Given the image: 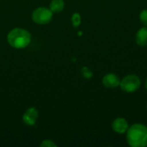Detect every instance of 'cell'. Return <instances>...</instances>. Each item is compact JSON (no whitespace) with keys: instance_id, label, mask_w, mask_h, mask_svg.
<instances>
[{"instance_id":"cell-8","label":"cell","mask_w":147,"mask_h":147,"mask_svg":"<svg viewBox=\"0 0 147 147\" xmlns=\"http://www.w3.org/2000/svg\"><path fill=\"white\" fill-rule=\"evenodd\" d=\"M136 43L140 47H147V27L145 26L139 29L136 34Z\"/></svg>"},{"instance_id":"cell-11","label":"cell","mask_w":147,"mask_h":147,"mask_svg":"<svg viewBox=\"0 0 147 147\" xmlns=\"http://www.w3.org/2000/svg\"><path fill=\"white\" fill-rule=\"evenodd\" d=\"M82 74H83V76H84L85 78H87V79L90 78L93 76V73H92L91 70H90V69H89L88 67H86V66H84V67L82 68Z\"/></svg>"},{"instance_id":"cell-7","label":"cell","mask_w":147,"mask_h":147,"mask_svg":"<svg viewBox=\"0 0 147 147\" xmlns=\"http://www.w3.org/2000/svg\"><path fill=\"white\" fill-rule=\"evenodd\" d=\"M38 118V111L34 108L28 109L23 115V121L25 124L33 126L34 125L36 120Z\"/></svg>"},{"instance_id":"cell-1","label":"cell","mask_w":147,"mask_h":147,"mask_svg":"<svg viewBox=\"0 0 147 147\" xmlns=\"http://www.w3.org/2000/svg\"><path fill=\"white\" fill-rule=\"evenodd\" d=\"M127 141L132 147H146L147 146V127L136 123L129 127L127 131Z\"/></svg>"},{"instance_id":"cell-12","label":"cell","mask_w":147,"mask_h":147,"mask_svg":"<svg viewBox=\"0 0 147 147\" xmlns=\"http://www.w3.org/2000/svg\"><path fill=\"white\" fill-rule=\"evenodd\" d=\"M140 20L141 22L147 27V9H144L140 14Z\"/></svg>"},{"instance_id":"cell-5","label":"cell","mask_w":147,"mask_h":147,"mask_svg":"<svg viewBox=\"0 0 147 147\" xmlns=\"http://www.w3.org/2000/svg\"><path fill=\"white\" fill-rule=\"evenodd\" d=\"M128 127H129V125H128L127 121L125 118H122V117L116 118L112 122L113 130L115 133L119 134H123L127 133Z\"/></svg>"},{"instance_id":"cell-4","label":"cell","mask_w":147,"mask_h":147,"mask_svg":"<svg viewBox=\"0 0 147 147\" xmlns=\"http://www.w3.org/2000/svg\"><path fill=\"white\" fill-rule=\"evenodd\" d=\"M53 13V12L50 9L40 7L33 11L32 19L38 24H47L52 20Z\"/></svg>"},{"instance_id":"cell-14","label":"cell","mask_w":147,"mask_h":147,"mask_svg":"<svg viewBox=\"0 0 147 147\" xmlns=\"http://www.w3.org/2000/svg\"><path fill=\"white\" fill-rule=\"evenodd\" d=\"M146 88L147 89V78H146Z\"/></svg>"},{"instance_id":"cell-9","label":"cell","mask_w":147,"mask_h":147,"mask_svg":"<svg viewBox=\"0 0 147 147\" xmlns=\"http://www.w3.org/2000/svg\"><path fill=\"white\" fill-rule=\"evenodd\" d=\"M65 3L63 0H53L50 3V9L53 12L58 13L63 10Z\"/></svg>"},{"instance_id":"cell-10","label":"cell","mask_w":147,"mask_h":147,"mask_svg":"<svg viewBox=\"0 0 147 147\" xmlns=\"http://www.w3.org/2000/svg\"><path fill=\"white\" fill-rule=\"evenodd\" d=\"M71 22L74 27H78L81 23V16L78 13H74L71 17Z\"/></svg>"},{"instance_id":"cell-13","label":"cell","mask_w":147,"mask_h":147,"mask_svg":"<svg viewBox=\"0 0 147 147\" xmlns=\"http://www.w3.org/2000/svg\"><path fill=\"white\" fill-rule=\"evenodd\" d=\"M40 146L43 147H53L56 146V144L53 143L52 140H44L41 144H40Z\"/></svg>"},{"instance_id":"cell-6","label":"cell","mask_w":147,"mask_h":147,"mask_svg":"<svg viewBox=\"0 0 147 147\" xmlns=\"http://www.w3.org/2000/svg\"><path fill=\"white\" fill-rule=\"evenodd\" d=\"M120 78L115 73H108L102 78V84L106 88L114 89L120 86Z\"/></svg>"},{"instance_id":"cell-2","label":"cell","mask_w":147,"mask_h":147,"mask_svg":"<svg viewBox=\"0 0 147 147\" xmlns=\"http://www.w3.org/2000/svg\"><path fill=\"white\" fill-rule=\"evenodd\" d=\"M9 44L15 48H24L31 41V34L26 29L16 28L9 31L7 36Z\"/></svg>"},{"instance_id":"cell-3","label":"cell","mask_w":147,"mask_h":147,"mask_svg":"<svg viewBox=\"0 0 147 147\" xmlns=\"http://www.w3.org/2000/svg\"><path fill=\"white\" fill-rule=\"evenodd\" d=\"M120 87L124 92H135L140 87V79L136 75H127L121 81Z\"/></svg>"}]
</instances>
